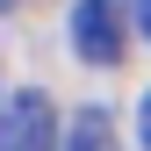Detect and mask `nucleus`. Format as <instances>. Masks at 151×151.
Wrapping results in <instances>:
<instances>
[{"label":"nucleus","mask_w":151,"mask_h":151,"mask_svg":"<svg viewBox=\"0 0 151 151\" xmlns=\"http://www.w3.org/2000/svg\"><path fill=\"white\" fill-rule=\"evenodd\" d=\"M58 108H50V93H7V108H0V151H58Z\"/></svg>","instance_id":"obj_1"},{"label":"nucleus","mask_w":151,"mask_h":151,"mask_svg":"<svg viewBox=\"0 0 151 151\" xmlns=\"http://www.w3.org/2000/svg\"><path fill=\"white\" fill-rule=\"evenodd\" d=\"M137 137H144V151H151V93H144V108H137Z\"/></svg>","instance_id":"obj_4"},{"label":"nucleus","mask_w":151,"mask_h":151,"mask_svg":"<svg viewBox=\"0 0 151 151\" xmlns=\"http://www.w3.org/2000/svg\"><path fill=\"white\" fill-rule=\"evenodd\" d=\"M137 22H144V36H151V0H137Z\"/></svg>","instance_id":"obj_5"},{"label":"nucleus","mask_w":151,"mask_h":151,"mask_svg":"<svg viewBox=\"0 0 151 151\" xmlns=\"http://www.w3.org/2000/svg\"><path fill=\"white\" fill-rule=\"evenodd\" d=\"M122 43H129L122 0H79V7H72V50H79L86 65H115Z\"/></svg>","instance_id":"obj_2"},{"label":"nucleus","mask_w":151,"mask_h":151,"mask_svg":"<svg viewBox=\"0 0 151 151\" xmlns=\"http://www.w3.org/2000/svg\"><path fill=\"white\" fill-rule=\"evenodd\" d=\"M7 7H14V0H0V14H7Z\"/></svg>","instance_id":"obj_6"},{"label":"nucleus","mask_w":151,"mask_h":151,"mask_svg":"<svg viewBox=\"0 0 151 151\" xmlns=\"http://www.w3.org/2000/svg\"><path fill=\"white\" fill-rule=\"evenodd\" d=\"M65 151H115V122L101 115V108H79L65 129Z\"/></svg>","instance_id":"obj_3"}]
</instances>
